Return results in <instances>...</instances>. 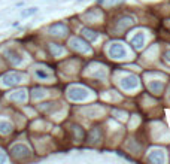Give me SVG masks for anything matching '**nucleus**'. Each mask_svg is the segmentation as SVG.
Instances as JSON below:
<instances>
[{
	"label": "nucleus",
	"mask_w": 170,
	"mask_h": 164,
	"mask_svg": "<svg viewBox=\"0 0 170 164\" xmlns=\"http://www.w3.org/2000/svg\"><path fill=\"white\" fill-rule=\"evenodd\" d=\"M11 155H12L15 160L22 161V160H28V158L32 157V151H30V148L26 146V145L17 143L11 148Z\"/></svg>",
	"instance_id": "1"
},
{
	"label": "nucleus",
	"mask_w": 170,
	"mask_h": 164,
	"mask_svg": "<svg viewBox=\"0 0 170 164\" xmlns=\"http://www.w3.org/2000/svg\"><path fill=\"white\" fill-rule=\"evenodd\" d=\"M67 97L73 102H82V100H85L88 97V89L73 85V87H70L67 89Z\"/></svg>",
	"instance_id": "2"
},
{
	"label": "nucleus",
	"mask_w": 170,
	"mask_h": 164,
	"mask_svg": "<svg viewBox=\"0 0 170 164\" xmlns=\"http://www.w3.org/2000/svg\"><path fill=\"white\" fill-rule=\"evenodd\" d=\"M22 81V75L18 72H9L2 76V85L3 87H15Z\"/></svg>",
	"instance_id": "3"
},
{
	"label": "nucleus",
	"mask_w": 170,
	"mask_h": 164,
	"mask_svg": "<svg viewBox=\"0 0 170 164\" xmlns=\"http://www.w3.org/2000/svg\"><path fill=\"white\" fill-rule=\"evenodd\" d=\"M109 55L112 58H115V60H119V58H124L127 55V51L121 43H112L109 46Z\"/></svg>",
	"instance_id": "4"
},
{
	"label": "nucleus",
	"mask_w": 170,
	"mask_h": 164,
	"mask_svg": "<svg viewBox=\"0 0 170 164\" xmlns=\"http://www.w3.org/2000/svg\"><path fill=\"white\" fill-rule=\"evenodd\" d=\"M5 55H6L7 61L11 63L12 66H18V64H21V63H22V55H21L15 48L6 49V51H5Z\"/></svg>",
	"instance_id": "5"
},
{
	"label": "nucleus",
	"mask_w": 170,
	"mask_h": 164,
	"mask_svg": "<svg viewBox=\"0 0 170 164\" xmlns=\"http://www.w3.org/2000/svg\"><path fill=\"white\" fill-rule=\"evenodd\" d=\"M119 84H121V87H123L124 89H134L139 87V81H137L136 76H133V75L124 76Z\"/></svg>",
	"instance_id": "6"
},
{
	"label": "nucleus",
	"mask_w": 170,
	"mask_h": 164,
	"mask_svg": "<svg viewBox=\"0 0 170 164\" xmlns=\"http://www.w3.org/2000/svg\"><path fill=\"white\" fill-rule=\"evenodd\" d=\"M70 45H72L73 49L81 51V52H90V51H91V48L88 46V43L84 42L82 39H79V37H73V39L70 41Z\"/></svg>",
	"instance_id": "7"
},
{
	"label": "nucleus",
	"mask_w": 170,
	"mask_h": 164,
	"mask_svg": "<svg viewBox=\"0 0 170 164\" xmlns=\"http://www.w3.org/2000/svg\"><path fill=\"white\" fill-rule=\"evenodd\" d=\"M9 100L12 102H18V103H24L27 100V91L26 89H18L12 94H9Z\"/></svg>",
	"instance_id": "8"
},
{
	"label": "nucleus",
	"mask_w": 170,
	"mask_h": 164,
	"mask_svg": "<svg viewBox=\"0 0 170 164\" xmlns=\"http://www.w3.org/2000/svg\"><path fill=\"white\" fill-rule=\"evenodd\" d=\"M49 33L55 34V36H64L67 33V27L64 24H61V22H58V24H54V26L49 27Z\"/></svg>",
	"instance_id": "9"
},
{
	"label": "nucleus",
	"mask_w": 170,
	"mask_h": 164,
	"mask_svg": "<svg viewBox=\"0 0 170 164\" xmlns=\"http://www.w3.org/2000/svg\"><path fill=\"white\" fill-rule=\"evenodd\" d=\"M131 45H133L136 49L143 48V45H145V33L139 31V33L134 34V36H133V39H131Z\"/></svg>",
	"instance_id": "10"
},
{
	"label": "nucleus",
	"mask_w": 170,
	"mask_h": 164,
	"mask_svg": "<svg viewBox=\"0 0 170 164\" xmlns=\"http://www.w3.org/2000/svg\"><path fill=\"white\" fill-rule=\"evenodd\" d=\"M149 160L151 161H154V163H164L166 161V158H164V152L163 151H152L149 154Z\"/></svg>",
	"instance_id": "11"
},
{
	"label": "nucleus",
	"mask_w": 170,
	"mask_h": 164,
	"mask_svg": "<svg viewBox=\"0 0 170 164\" xmlns=\"http://www.w3.org/2000/svg\"><path fill=\"white\" fill-rule=\"evenodd\" d=\"M12 131V124L6 119H0V133L2 134H9Z\"/></svg>",
	"instance_id": "12"
},
{
	"label": "nucleus",
	"mask_w": 170,
	"mask_h": 164,
	"mask_svg": "<svg viewBox=\"0 0 170 164\" xmlns=\"http://www.w3.org/2000/svg\"><path fill=\"white\" fill-rule=\"evenodd\" d=\"M46 96V91L43 88H33V91H32V99L33 100H39V99H42V97Z\"/></svg>",
	"instance_id": "13"
},
{
	"label": "nucleus",
	"mask_w": 170,
	"mask_h": 164,
	"mask_svg": "<svg viewBox=\"0 0 170 164\" xmlns=\"http://www.w3.org/2000/svg\"><path fill=\"white\" fill-rule=\"evenodd\" d=\"M82 33H84V36H85L88 41H95V39L99 37V33L94 31V30H90V28H84Z\"/></svg>",
	"instance_id": "14"
},
{
	"label": "nucleus",
	"mask_w": 170,
	"mask_h": 164,
	"mask_svg": "<svg viewBox=\"0 0 170 164\" xmlns=\"http://www.w3.org/2000/svg\"><path fill=\"white\" fill-rule=\"evenodd\" d=\"M149 88H151V91L152 93H155V94H158L161 89H163V84L160 81H155V82H151L149 84Z\"/></svg>",
	"instance_id": "15"
},
{
	"label": "nucleus",
	"mask_w": 170,
	"mask_h": 164,
	"mask_svg": "<svg viewBox=\"0 0 170 164\" xmlns=\"http://www.w3.org/2000/svg\"><path fill=\"white\" fill-rule=\"evenodd\" d=\"M49 48H51V51H52V54H54L55 57H58V55H61L63 52H64V49H63L61 46H58V45H55V43H51Z\"/></svg>",
	"instance_id": "16"
},
{
	"label": "nucleus",
	"mask_w": 170,
	"mask_h": 164,
	"mask_svg": "<svg viewBox=\"0 0 170 164\" xmlns=\"http://www.w3.org/2000/svg\"><path fill=\"white\" fill-rule=\"evenodd\" d=\"M36 76L41 78V79H51V73H48L42 69H36Z\"/></svg>",
	"instance_id": "17"
},
{
	"label": "nucleus",
	"mask_w": 170,
	"mask_h": 164,
	"mask_svg": "<svg viewBox=\"0 0 170 164\" xmlns=\"http://www.w3.org/2000/svg\"><path fill=\"white\" fill-rule=\"evenodd\" d=\"M36 12H37V7H28V9H26V11L21 12V17H22V18H27V17L36 14Z\"/></svg>",
	"instance_id": "18"
},
{
	"label": "nucleus",
	"mask_w": 170,
	"mask_h": 164,
	"mask_svg": "<svg viewBox=\"0 0 170 164\" xmlns=\"http://www.w3.org/2000/svg\"><path fill=\"white\" fill-rule=\"evenodd\" d=\"M7 161V158H6V155L3 154V152H0V164H3V163H6Z\"/></svg>",
	"instance_id": "19"
},
{
	"label": "nucleus",
	"mask_w": 170,
	"mask_h": 164,
	"mask_svg": "<svg viewBox=\"0 0 170 164\" xmlns=\"http://www.w3.org/2000/svg\"><path fill=\"white\" fill-rule=\"evenodd\" d=\"M164 58H166V61L170 63V51H167L166 54H164Z\"/></svg>",
	"instance_id": "20"
},
{
	"label": "nucleus",
	"mask_w": 170,
	"mask_h": 164,
	"mask_svg": "<svg viewBox=\"0 0 170 164\" xmlns=\"http://www.w3.org/2000/svg\"><path fill=\"white\" fill-rule=\"evenodd\" d=\"M118 2H123V0H112L110 3H118Z\"/></svg>",
	"instance_id": "21"
},
{
	"label": "nucleus",
	"mask_w": 170,
	"mask_h": 164,
	"mask_svg": "<svg viewBox=\"0 0 170 164\" xmlns=\"http://www.w3.org/2000/svg\"><path fill=\"white\" fill-rule=\"evenodd\" d=\"M97 2H99V3H103V2H104V0H97Z\"/></svg>",
	"instance_id": "22"
}]
</instances>
